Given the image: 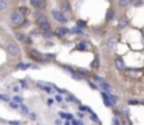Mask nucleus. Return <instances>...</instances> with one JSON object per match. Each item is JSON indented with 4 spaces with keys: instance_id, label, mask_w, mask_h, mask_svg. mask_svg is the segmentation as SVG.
I'll use <instances>...</instances> for the list:
<instances>
[{
    "instance_id": "412c9836",
    "label": "nucleus",
    "mask_w": 144,
    "mask_h": 125,
    "mask_svg": "<svg viewBox=\"0 0 144 125\" xmlns=\"http://www.w3.org/2000/svg\"><path fill=\"white\" fill-rule=\"evenodd\" d=\"M76 27H77V28H80V30H83V28L87 27V23L83 21V20H79V21L76 23Z\"/></svg>"
},
{
    "instance_id": "f257e3e1",
    "label": "nucleus",
    "mask_w": 144,
    "mask_h": 125,
    "mask_svg": "<svg viewBox=\"0 0 144 125\" xmlns=\"http://www.w3.org/2000/svg\"><path fill=\"white\" fill-rule=\"evenodd\" d=\"M6 51H7V54L11 55V56H17L20 55V46L17 45V44H14V42H9L6 45Z\"/></svg>"
},
{
    "instance_id": "6e6552de",
    "label": "nucleus",
    "mask_w": 144,
    "mask_h": 125,
    "mask_svg": "<svg viewBox=\"0 0 144 125\" xmlns=\"http://www.w3.org/2000/svg\"><path fill=\"white\" fill-rule=\"evenodd\" d=\"M88 48H90V45H88L85 41H83V42L77 44V45L74 46V49H76V51H88Z\"/></svg>"
},
{
    "instance_id": "20e7f679",
    "label": "nucleus",
    "mask_w": 144,
    "mask_h": 125,
    "mask_svg": "<svg viewBox=\"0 0 144 125\" xmlns=\"http://www.w3.org/2000/svg\"><path fill=\"white\" fill-rule=\"evenodd\" d=\"M52 15H53V18L56 20V21H59V23H67V18L64 17V14L63 13H60L59 10H52Z\"/></svg>"
},
{
    "instance_id": "4468645a",
    "label": "nucleus",
    "mask_w": 144,
    "mask_h": 125,
    "mask_svg": "<svg viewBox=\"0 0 144 125\" xmlns=\"http://www.w3.org/2000/svg\"><path fill=\"white\" fill-rule=\"evenodd\" d=\"M59 117H60V119H62V121H63V119L71 121V119H73V115H71V114H67V112H63V111H60V112H59Z\"/></svg>"
},
{
    "instance_id": "de8ad7c7",
    "label": "nucleus",
    "mask_w": 144,
    "mask_h": 125,
    "mask_svg": "<svg viewBox=\"0 0 144 125\" xmlns=\"http://www.w3.org/2000/svg\"><path fill=\"white\" fill-rule=\"evenodd\" d=\"M0 100H2V101H9V97H7V96H2V94H0Z\"/></svg>"
},
{
    "instance_id": "b1692460",
    "label": "nucleus",
    "mask_w": 144,
    "mask_h": 125,
    "mask_svg": "<svg viewBox=\"0 0 144 125\" xmlns=\"http://www.w3.org/2000/svg\"><path fill=\"white\" fill-rule=\"evenodd\" d=\"M42 35H43L45 39H51V38L53 37V33H52V30H49V31H45V33H42Z\"/></svg>"
},
{
    "instance_id": "c9c22d12",
    "label": "nucleus",
    "mask_w": 144,
    "mask_h": 125,
    "mask_svg": "<svg viewBox=\"0 0 144 125\" xmlns=\"http://www.w3.org/2000/svg\"><path fill=\"white\" fill-rule=\"evenodd\" d=\"M28 117H30L31 121H36V118H38V115H36L35 112H30V114H28Z\"/></svg>"
},
{
    "instance_id": "473e14b6",
    "label": "nucleus",
    "mask_w": 144,
    "mask_h": 125,
    "mask_svg": "<svg viewBox=\"0 0 144 125\" xmlns=\"http://www.w3.org/2000/svg\"><path fill=\"white\" fill-rule=\"evenodd\" d=\"M88 84H90V87H91L92 88V90H97V88H98V86H97V83L95 82H92V80H88V82H87Z\"/></svg>"
},
{
    "instance_id": "3c124183",
    "label": "nucleus",
    "mask_w": 144,
    "mask_h": 125,
    "mask_svg": "<svg viewBox=\"0 0 144 125\" xmlns=\"http://www.w3.org/2000/svg\"><path fill=\"white\" fill-rule=\"evenodd\" d=\"M31 41H32L31 37H25V38H24V42H25V44H31Z\"/></svg>"
},
{
    "instance_id": "6ab92c4d",
    "label": "nucleus",
    "mask_w": 144,
    "mask_h": 125,
    "mask_svg": "<svg viewBox=\"0 0 144 125\" xmlns=\"http://www.w3.org/2000/svg\"><path fill=\"white\" fill-rule=\"evenodd\" d=\"M106 97H108V98L110 100V103H112L113 106L118 103V100H119V98L116 97V96H115V94H110V93H106Z\"/></svg>"
},
{
    "instance_id": "4c0bfd02",
    "label": "nucleus",
    "mask_w": 144,
    "mask_h": 125,
    "mask_svg": "<svg viewBox=\"0 0 144 125\" xmlns=\"http://www.w3.org/2000/svg\"><path fill=\"white\" fill-rule=\"evenodd\" d=\"M112 125H122L118 117H113V118H112Z\"/></svg>"
},
{
    "instance_id": "37998d69",
    "label": "nucleus",
    "mask_w": 144,
    "mask_h": 125,
    "mask_svg": "<svg viewBox=\"0 0 144 125\" xmlns=\"http://www.w3.org/2000/svg\"><path fill=\"white\" fill-rule=\"evenodd\" d=\"M46 103H48V106H49V107H52L53 104H55V98H48V101H46Z\"/></svg>"
},
{
    "instance_id": "c03bdc74",
    "label": "nucleus",
    "mask_w": 144,
    "mask_h": 125,
    "mask_svg": "<svg viewBox=\"0 0 144 125\" xmlns=\"http://www.w3.org/2000/svg\"><path fill=\"white\" fill-rule=\"evenodd\" d=\"M55 100H56V101H59V103H63V97H62L60 94H57L56 97H55Z\"/></svg>"
},
{
    "instance_id": "c756f323",
    "label": "nucleus",
    "mask_w": 144,
    "mask_h": 125,
    "mask_svg": "<svg viewBox=\"0 0 144 125\" xmlns=\"http://www.w3.org/2000/svg\"><path fill=\"white\" fill-rule=\"evenodd\" d=\"M91 80H92V82H98V84L104 82V79H102L101 76H97V75H95V76H92V79H91Z\"/></svg>"
},
{
    "instance_id": "9b49d317",
    "label": "nucleus",
    "mask_w": 144,
    "mask_h": 125,
    "mask_svg": "<svg viewBox=\"0 0 144 125\" xmlns=\"http://www.w3.org/2000/svg\"><path fill=\"white\" fill-rule=\"evenodd\" d=\"M115 65H116V67H118V69H120V70L126 69V65H125V62H123L122 58H116V59H115Z\"/></svg>"
},
{
    "instance_id": "49530a36",
    "label": "nucleus",
    "mask_w": 144,
    "mask_h": 125,
    "mask_svg": "<svg viewBox=\"0 0 144 125\" xmlns=\"http://www.w3.org/2000/svg\"><path fill=\"white\" fill-rule=\"evenodd\" d=\"M77 117H79L80 119H83L84 117H85V114H84V112H81V111H79V112H77Z\"/></svg>"
},
{
    "instance_id": "4be33fe9",
    "label": "nucleus",
    "mask_w": 144,
    "mask_h": 125,
    "mask_svg": "<svg viewBox=\"0 0 144 125\" xmlns=\"http://www.w3.org/2000/svg\"><path fill=\"white\" fill-rule=\"evenodd\" d=\"M14 37H15V39H18L20 42H24V38H25V35H24L23 33H18V31H17V33L14 34Z\"/></svg>"
},
{
    "instance_id": "dca6fc26",
    "label": "nucleus",
    "mask_w": 144,
    "mask_h": 125,
    "mask_svg": "<svg viewBox=\"0 0 144 125\" xmlns=\"http://www.w3.org/2000/svg\"><path fill=\"white\" fill-rule=\"evenodd\" d=\"M69 10H70L69 3H67V2H63V3L60 4V10H59V11H60V13H63V14H64L66 11H69Z\"/></svg>"
},
{
    "instance_id": "2eb2a0df",
    "label": "nucleus",
    "mask_w": 144,
    "mask_h": 125,
    "mask_svg": "<svg viewBox=\"0 0 144 125\" xmlns=\"http://www.w3.org/2000/svg\"><path fill=\"white\" fill-rule=\"evenodd\" d=\"M36 87L41 88V90H45L46 93H49V94H53V90L49 86H43V84H41V83H36Z\"/></svg>"
},
{
    "instance_id": "ddd939ff",
    "label": "nucleus",
    "mask_w": 144,
    "mask_h": 125,
    "mask_svg": "<svg viewBox=\"0 0 144 125\" xmlns=\"http://www.w3.org/2000/svg\"><path fill=\"white\" fill-rule=\"evenodd\" d=\"M97 86H98V88H102V90H104V91H106V93H109V90H110V86H109V84L105 82V80H104L102 83L97 84Z\"/></svg>"
},
{
    "instance_id": "72a5a7b5",
    "label": "nucleus",
    "mask_w": 144,
    "mask_h": 125,
    "mask_svg": "<svg viewBox=\"0 0 144 125\" xmlns=\"http://www.w3.org/2000/svg\"><path fill=\"white\" fill-rule=\"evenodd\" d=\"M9 106H10V108H13V110H18V107H20V104H17V103H14V101H10V103H9Z\"/></svg>"
},
{
    "instance_id": "a878e982",
    "label": "nucleus",
    "mask_w": 144,
    "mask_h": 125,
    "mask_svg": "<svg viewBox=\"0 0 144 125\" xmlns=\"http://www.w3.org/2000/svg\"><path fill=\"white\" fill-rule=\"evenodd\" d=\"M90 118H91V121H94V122H99V118H98V115L94 111L90 112Z\"/></svg>"
},
{
    "instance_id": "423d86ee",
    "label": "nucleus",
    "mask_w": 144,
    "mask_h": 125,
    "mask_svg": "<svg viewBox=\"0 0 144 125\" xmlns=\"http://www.w3.org/2000/svg\"><path fill=\"white\" fill-rule=\"evenodd\" d=\"M116 42H118V38L116 37H110L108 38V41H106V48L108 49H115V46H116Z\"/></svg>"
},
{
    "instance_id": "f3484780",
    "label": "nucleus",
    "mask_w": 144,
    "mask_h": 125,
    "mask_svg": "<svg viewBox=\"0 0 144 125\" xmlns=\"http://www.w3.org/2000/svg\"><path fill=\"white\" fill-rule=\"evenodd\" d=\"M18 108H20V111H21V114H23V115H28V114H30V110H28V107H27L24 103H23V104H20V107H18Z\"/></svg>"
},
{
    "instance_id": "6e6d98bb",
    "label": "nucleus",
    "mask_w": 144,
    "mask_h": 125,
    "mask_svg": "<svg viewBox=\"0 0 144 125\" xmlns=\"http://www.w3.org/2000/svg\"><path fill=\"white\" fill-rule=\"evenodd\" d=\"M141 33H143V34H144V28H141Z\"/></svg>"
},
{
    "instance_id": "09e8293b",
    "label": "nucleus",
    "mask_w": 144,
    "mask_h": 125,
    "mask_svg": "<svg viewBox=\"0 0 144 125\" xmlns=\"http://www.w3.org/2000/svg\"><path fill=\"white\" fill-rule=\"evenodd\" d=\"M28 25H30V21H23V23H21V25H20V27L25 28V27H28Z\"/></svg>"
},
{
    "instance_id": "5fc2aeb1",
    "label": "nucleus",
    "mask_w": 144,
    "mask_h": 125,
    "mask_svg": "<svg viewBox=\"0 0 144 125\" xmlns=\"http://www.w3.org/2000/svg\"><path fill=\"white\" fill-rule=\"evenodd\" d=\"M64 125H71V124H70L69 121H66V122H64Z\"/></svg>"
},
{
    "instance_id": "a19ab883",
    "label": "nucleus",
    "mask_w": 144,
    "mask_h": 125,
    "mask_svg": "<svg viewBox=\"0 0 144 125\" xmlns=\"http://www.w3.org/2000/svg\"><path fill=\"white\" fill-rule=\"evenodd\" d=\"M20 83H21V87H24V88L28 87V83H27L25 79H21V80H20Z\"/></svg>"
},
{
    "instance_id": "79ce46f5",
    "label": "nucleus",
    "mask_w": 144,
    "mask_h": 125,
    "mask_svg": "<svg viewBox=\"0 0 144 125\" xmlns=\"http://www.w3.org/2000/svg\"><path fill=\"white\" fill-rule=\"evenodd\" d=\"M91 66L92 67H98V66H99V60H98V58H95V60L91 63Z\"/></svg>"
},
{
    "instance_id": "58836bf2",
    "label": "nucleus",
    "mask_w": 144,
    "mask_h": 125,
    "mask_svg": "<svg viewBox=\"0 0 144 125\" xmlns=\"http://www.w3.org/2000/svg\"><path fill=\"white\" fill-rule=\"evenodd\" d=\"M130 4V0H119V6H127Z\"/></svg>"
},
{
    "instance_id": "393cba45",
    "label": "nucleus",
    "mask_w": 144,
    "mask_h": 125,
    "mask_svg": "<svg viewBox=\"0 0 144 125\" xmlns=\"http://www.w3.org/2000/svg\"><path fill=\"white\" fill-rule=\"evenodd\" d=\"M13 101L14 103H17V104H23V101H24V98L21 97V96H18V94H15L14 97H13Z\"/></svg>"
},
{
    "instance_id": "7c9ffc66",
    "label": "nucleus",
    "mask_w": 144,
    "mask_h": 125,
    "mask_svg": "<svg viewBox=\"0 0 144 125\" xmlns=\"http://www.w3.org/2000/svg\"><path fill=\"white\" fill-rule=\"evenodd\" d=\"M71 77L74 79V80H83V76H80L77 72H73V73H71Z\"/></svg>"
},
{
    "instance_id": "a211bd4d",
    "label": "nucleus",
    "mask_w": 144,
    "mask_h": 125,
    "mask_svg": "<svg viewBox=\"0 0 144 125\" xmlns=\"http://www.w3.org/2000/svg\"><path fill=\"white\" fill-rule=\"evenodd\" d=\"M9 9V2L7 0H0V11H4Z\"/></svg>"
},
{
    "instance_id": "f8f14e48",
    "label": "nucleus",
    "mask_w": 144,
    "mask_h": 125,
    "mask_svg": "<svg viewBox=\"0 0 144 125\" xmlns=\"http://www.w3.org/2000/svg\"><path fill=\"white\" fill-rule=\"evenodd\" d=\"M127 24H129V20H127L126 17H120L119 21H118V27L119 28H125V27H127Z\"/></svg>"
},
{
    "instance_id": "8fccbe9b",
    "label": "nucleus",
    "mask_w": 144,
    "mask_h": 125,
    "mask_svg": "<svg viewBox=\"0 0 144 125\" xmlns=\"http://www.w3.org/2000/svg\"><path fill=\"white\" fill-rule=\"evenodd\" d=\"M9 124H10V125H21V122H20V121H10Z\"/></svg>"
},
{
    "instance_id": "aec40b11",
    "label": "nucleus",
    "mask_w": 144,
    "mask_h": 125,
    "mask_svg": "<svg viewBox=\"0 0 144 125\" xmlns=\"http://www.w3.org/2000/svg\"><path fill=\"white\" fill-rule=\"evenodd\" d=\"M115 18V10H108V13H106V21H112Z\"/></svg>"
},
{
    "instance_id": "f704fd0d",
    "label": "nucleus",
    "mask_w": 144,
    "mask_h": 125,
    "mask_svg": "<svg viewBox=\"0 0 144 125\" xmlns=\"http://www.w3.org/2000/svg\"><path fill=\"white\" fill-rule=\"evenodd\" d=\"M122 125H131V121L130 118H123V121H120Z\"/></svg>"
},
{
    "instance_id": "864d4df0",
    "label": "nucleus",
    "mask_w": 144,
    "mask_h": 125,
    "mask_svg": "<svg viewBox=\"0 0 144 125\" xmlns=\"http://www.w3.org/2000/svg\"><path fill=\"white\" fill-rule=\"evenodd\" d=\"M13 90H14V91H20V86H14Z\"/></svg>"
},
{
    "instance_id": "9d476101",
    "label": "nucleus",
    "mask_w": 144,
    "mask_h": 125,
    "mask_svg": "<svg viewBox=\"0 0 144 125\" xmlns=\"http://www.w3.org/2000/svg\"><path fill=\"white\" fill-rule=\"evenodd\" d=\"M70 33V31L67 30V28H66V27H59V28H57V30H56V35H57V37H63V35H66V34H69Z\"/></svg>"
},
{
    "instance_id": "603ef678",
    "label": "nucleus",
    "mask_w": 144,
    "mask_h": 125,
    "mask_svg": "<svg viewBox=\"0 0 144 125\" xmlns=\"http://www.w3.org/2000/svg\"><path fill=\"white\" fill-rule=\"evenodd\" d=\"M55 124H56V125H60V124H62V119H60V118H59V119H56V121H55Z\"/></svg>"
},
{
    "instance_id": "a18cd8bd",
    "label": "nucleus",
    "mask_w": 144,
    "mask_h": 125,
    "mask_svg": "<svg viewBox=\"0 0 144 125\" xmlns=\"http://www.w3.org/2000/svg\"><path fill=\"white\" fill-rule=\"evenodd\" d=\"M70 124H71V125H81L80 121H77V119H74V118L71 119V122H70Z\"/></svg>"
},
{
    "instance_id": "7ed1b4c3",
    "label": "nucleus",
    "mask_w": 144,
    "mask_h": 125,
    "mask_svg": "<svg viewBox=\"0 0 144 125\" xmlns=\"http://www.w3.org/2000/svg\"><path fill=\"white\" fill-rule=\"evenodd\" d=\"M10 21L14 24V25H21V23L24 21V15H21L18 11H13L10 14Z\"/></svg>"
},
{
    "instance_id": "e433bc0d",
    "label": "nucleus",
    "mask_w": 144,
    "mask_h": 125,
    "mask_svg": "<svg viewBox=\"0 0 144 125\" xmlns=\"http://www.w3.org/2000/svg\"><path fill=\"white\" fill-rule=\"evenodd\" d=\"M127 104H129V106H137V104H140V101L139 100H129Z\"/></svg>"
},
{
    "instance_id": "2f4dec72",
    "label": "nucleus",
    "mask_w": 144,
    "mask_h": 125,
    "mask_svg": "<svg viewBox=\"0 0 144 125\" xmlns=\"http://www.w3.org/2000/svg\"><path fill=\"white\" fill-rule=\"evenodd\" d=\"M18 13L21 14V15H24V14H28V13H30V11H28V9H27V7H20Z\"/></svg>"
},
{
    "instance_id": "1a4fd4ad",
    "label": "nucleus",
    "mask_w": 144,
    "mask_h": 125,
    "mask_svg": "<svg viewBox=\"0 0 144 125\" xmlns=\"http://www.w3.org/2000/svg\"><path fill=\"white\" fill-rule=\"evenodd\" d=\"M101 97H102V100H104V104H105V107H113V104L110 103V100L106 97V91H101Z\"/></svg>"
},
{
    "instance_id": "ea45409f",
    "label": "nucleus",
    "mask_w": 144,
    "mask_h": 125,
    "mask_svg": "<svg viewBox=\"0 0 144 125\" xmlns=\"http://www.w3.org/2000/svg\"><path fill=\"white\" fill-rule=\"evenodd\" d=\"M66 100H67L69 103H76V101H77V98L73 97V96H67V98H66Z\"/></svg>"
},
{
    "instance_id": "5701e85b",
    "label": "nucleus",
    "mask_w": 144,
    "mask_h": 125,
    "mask_svg": "<svg viewBox=\"0 0 144 125\" xmlns=\"http://www.w3.org/2000/svg\"><path fill=\"white\" fill-rule=\"evenodd\" d=\"M77 73H79L80 76H87V75H88V69H84V67H79V69H77Z\"/></svg>"
},
{
    "instance_id": "f03ea898",
    "label": "nucleus",
    "mask_w": 144,
    "mask_h": 125,
    "mask_svg": "<svg viewBox=\"0 0 144 125\" xmlns=\"http://www.w3.org/2000/svg\"><path fill=\"white\" fill-rule=\"evenodd\" d=\"M27 54H28V56H30V58H32L34 60H36V62H46L43 56L41 55V54H39V52L36 51V49H34V48H30Z\"/></svg>"
},
{
    "instance_id": "0eeeda50",
    "label": "nucleus",
    "mask_w": 144,
    "mask_h": 125,
    "mask_svg": "<svg viewBox=\"0 0 144 125\" xmlns=\"http://www.w3.org/2000/svg\"><path fill=\"white\" fill-rule=\"evenodd\" d=\"M38 27H39V30L42 31V33H45V31H49V30H51V24H49L48 20H45V21L39 23V24H38Z\"/></svg>"
},
{
    "instance_id": "c85d7f7f",
    "label": "nucleus",
    "mask_w": 144,
    "mask_h": 125,
    "mask_svg": "<svg viewBox=\"0 0 144 125\" xmlns=\"http://www.w3.org/2000/svg\"><path fill=\"white\" fill-rule=\"evenodd\" d=\"M71 33H73V34H80V35H84L83 30H80V28H77V27H73V28H71Z\"/></svg>"
},
{
    "instance_id": "39448f33",
    "label": "nucleus",
    "mask_w": 144,
    "mask_h": 125,
    "mask_svg": "<svg viewBox=\"0 0 144 125\" xmlns=\"http://www.w3.org/2000/svg\"><path fill=\"white\" fill-rule=\"evenodd\" d=\"M30 4L38 10H43L46 7V2H43V0H30Z\"/></svg>"
},
{
    "instance_id": "bb28decb",
    "label": "nucleus",
    "mask_w": 144,
    "mask_h": 125,
    "mask_svg": "<svg viewBox=\"0 0 144 125\" xmlns=\"http://www.w3.org/2000/svg\"><path fill=\"white\" fill-rule=\"evenodd\" d=\"M130 4L134 7H140L143 4V0H130Z\"/></svg>"
},
{
    "instance_id": "cd10ccee",
    "label": "nucleus",
    "mask_w": 144,
    "mask_h": 125,
    "mask_svg": "<svg viewBox=\"0 0 144 125\" xmlns=\"http://www.w3.org/2000/svg\"><path fill=\"white\" fill-rule=\"evenodd\" d=\"M79 108H80V111H81V112H91V111H92L88 106H80Z\"/></svg>"
}]
</instances>
